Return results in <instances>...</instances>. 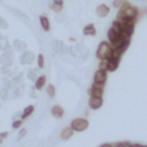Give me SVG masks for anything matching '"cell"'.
Masks as SVG:
<instances>
[{
	"label": "cell",
	"instance_id": "7c38bea8",
	"mask_svg": "<svg viewBox=\"0 0 147 147\" xmlns=\"http://www.w3.org/2000/svg\"><path fill=\"white\" fill-rule=\"evenodd\" d=\"M45 84H46V76H45V75H41V76H39V77L37 78L34 86H36L37 90H41V88L45 86Z\"/></svg>",
	"mask_w": 147,
	"mask_h": 147
},
{
	"label": "cell",
	"instance_id": "5bb4252c",
	"mask_svg": "<svg viewBox=\"0 0 147 147\" xmlns=\"http://www.w3.org/2000/svg\"><path fill=\"white\" fill-rule=\"evenodd\" d=\"M33 110H34V107H33L32 105L25 107L24 110H23V113H22V115H21V118H22V119H25L26 117H29V116L33 113Z\"/></svg>",
	"mask_w": 147,
	"mask_h": 147
},
{
	"label": "cell",
	"instance_id": "3957f363",
	"mask_svg": "<svg viewBox=\"0 0 147 147\" xmlns=\"http://www.w3.org/2000/svg\"><path fill=\"white\" fill-rule=\"evenodd\" d=\"M88 125H90L88 121H87L86 118H83V117L75 118V119L71 122V124H70V126L74 129V131H77V132H83V131H85V130L88 127Z\"/></svg>",
	"mask_w": 147,
	"mask_h": 147
},
{
	"label": "cell",
	"instance_id": "4fadbf2b",
	"mask_svg": "<svg viewBox=\"0 0 147 147\" xmlns=\"http://www.w3.org/2000/svg\"><path fill=\"white\" fill-rule=\"evenodd\" d=\"M33 59H34L33 53L28 52V53H25V54H23V55H22L21 61H22V63H31V62L33 61Z\"/></svg>",
	"mask_w": 147,
	"mask_h": 147
},
{
	"label": "cell",
	"instance_id": "9c48e42d",
	"mask_svg": "<svg viewBox=\"0 0 147 147\" xmlns=\"http://www.w3.org/2000/svg\"><path fill=\"white\" fill-rule=\"evenodd\" d=\"M72 134H74V129H72L71 126H67V127H64V129L61 131V138H62L63 140L70 139V138L72 137Z\"/></svg>",
	"mask_w": 147,
	"mask_h": 147
},
{
	"label": "cell",
	"instance_id": "4316f807",
	"mask_svg": "<svg viewBox=\"0 0 147 147\" xmlns=\"http://www.w3.org/2000/svg\"><path fill=\"white\" fill-rule=\"evenodd\" d=\"M144 145H141V144H131V146L130 147H142Z\"/></svg>",
	"mask_w": 147,
	"mask_h": 147
},
{
	"label": "cell",
	"instance_id": "7a4b0ae2",
	"mask_svg": "<svg viewBox=\"0 0 147 147\" xmlns=\"http://www.w3.org/2000/svg\"><path fill=\"white\" fill-rule=\"evenodd\" d=\"M111 52H113V47L110 45V42L108 41H101L98 49H96V57L99 60L102 59H110L111 56Z\"/></svg>",
	"mask_w": 147,
	"mask_h": 147
},
{
	"label": "cell",
	"instance_id": "277c9868",
	"mask_svg": "<svg viewBox=\"0 0 147 147\" xmlns=\"http://www.w3.org/2000/svg\"><path fill=\"white\" fill-rule=\"evenodd\" d=\"M103 87L105 84H100V83H93L91 88L88 90V93L91 96H98V98H102L103 95Z\"/></svg>",
	"mask_w": 147,
	"mask_h": 147
},
{
	"label": "cell",
	"instance_id": "ba28073f",
	"mask_svg": "<svg viewBox=\"0 0 147 147\" xmlns=\"http://www.w3.org/2000/svg\"><path fill=\"white\" fill-rule=\"evenodd\" d=\"M51 113L52 115L55 117V118H62L63 117V114H64V110L61 106H53L52 109H51Z\"/></svg>",
	"mask_w": 147,
	"mask_h": 147
},
{
	"label": "cell",
	"instance_id": "8fae6325",
	"mask_svg": "<svg viewBox=\"0 0 147 147\" xmlns=\"http://www.w3.org/2000/svg\"><path fill=\"white\" fill-rule=\"evenodd\" d=\"M83 33L85 34V36H94L95 33H96V30H95V26H94V24H87L84 29H83Z\"/></svg>",
	"mask_w": 147,
	"mask_h": 147
},
{
	"label": "cell",
	"instance_id": "d4e9b609",
	"mask_svg": "<svg viewBox=\"0 0 147 147\" xmlns=\"http://www.w3.org/2000/svg\"><path fill=\"white\" fill-rule=\"evenodd\" d=\"M0 26H2V28H6V26H7V23H6L1 17H0Z\"/></svg>",
	"mask_w": 147,
	"mask_h": 147
},
{
	"label": "cell",
	"instance_id": "9a60e30c",
	"mask_svg": "<svg viewBox=\"0 0 147 147\" xmlns=\"http://www.w3.org/2000/svg\"><path fill=\"white\" fill-rule=\"evenodd\" d=\"M118 64H119V62H118V61H115V60L109 59V60H108L107 71H115V70L118 68Z\"/></svg>",
	"mask_w": 147,
	"mask_h": 147
},
{
	"label": "cell",
	"instance_id": "8992f818",
	"mask_svg": "<svg viewBox=\"0 0 147 147\" xmlns=\"http://www.w3.org/2000/svg\"><path fill=\"white\" fill-rule=\"evenodd\" d=\"M103 105V100L102 98H98V96H91L90 101H88V106L91 107V109L96 110L99 108H101Z\"/></svg>",
	"mask_w": 147,
	"mask_h": 147
},
{
	"label": "cell",
	"instance_id": "e0dca14e",
	"mask_svg": "<svg viewBox=\"0 0 147 147\" xmlns=\"http://www.w3.org/2000/svg\"><path fill=\"white\" fill-rule=\"evenodd\" d=\"M46 92H47V94H48L49 98H54L55 96V87H54V85L49 84L47 86V88H46Z\"/></svg>",
	"mask_w": 147,
	"mask_h": 147
},
{
	"label": "cell",
	"instance_id": "44dd1931",
	"mask_svg": "<svg viewBox=\"0 0 147 147\" xmlns=\"http://www.w3.org/2000/svg\"><path fill=\"white\" fill-rule=\"evenodd\" d=\"M107 67H108V59H102V60H100L99 69H102V70H106V71H107Z\"/></svg>",
	"mask_w": 147,
	"mask_h": 147
},
{
	"label": "cell",
	"instance_id": "52a82bcc",
	"mask_svg": "<svg viewBox=\"0 0 147 147\" xmlns=\"http://www.w3.org/2000/svg\"><path fill=\"white\" fill-rule=\"evenodd\" d=\"M96 14H98V16H100V17H106V16L109 14V7H108L107 5H105V3L99 5V6L96 7Z\"/></svg>",
	"mask_w": 147,
	"mask_h": 147
},
{
	"label": "cell",
	"instance_id": "d6986e66",
	"mask_svg": "<svg viewBox=\"0 0 147 147\" xmlns=\"http://www.w3.org/2000/svg\"><path fill=\"white\" fill-rule=\"evenodd\" d=\"M52 9L55 11V13H60L62 9H63V3H57V2H53L52 3Z\"/></svg>",
	"mask_w": 147,
	"mask_h": 147
},
{
	"label": "cell",
	"instance_id": "30bf717a",
	"mask_svg": "<svg viewBox=\"0 0 147 147\" xmlns=\"http://www.w3.org/2000/svg\"><path fill=\"white\" fill-rule=\"evenodd\" d=\"M39 21H40V25L45 31H49L51 30V23L49 20L45 16V15H40L39 16Z\"/></svg>",
	"mask_w": 147,
	"mask_h": 147
},
{
	"label": "cell",
	"instance_id": "2e32d148",
	"mask_svg": "<svg viewBox=\"0 0 147 147\" xmlns=\"http://www.w3.org/2000/svg\"><path fill=\"white\" fill-rule=\"evenodd\" d=\"M111 28L117 32V33H122V23L119 22V21H114L113 22V25H111Z\"/></svg>",
	"mask_w": 147,
	"mask_h": 147
},
{
	"label": "cell",
	"instance_id": "7402d4cb",
	"mask_svg": "<svg viewBox=\"0 0 147 147\" xmlns=\"http://www.w3.org/2000/svg\"><path fill=\"white\" fill-rule=\"evenodd\" d=\"M22 123H23V119H22V118H21V119H16V121L13 122L11 126H13V129H20L21 125H22Z\"/></svg>",
	"mask_w": 147,
	"mask_h": 147
},
{
	"label": "cell",
	"instance_id": "f1b7e54d",
	"mask_svg": "<svg viewBox=\"0 0 147 147\" xmlns=\"http://www.w3.org/2000/svg\"><path fill=\"white\" fill-rule=\"evenodd\" d=\"M2 140H3V139H2V138H0V144H2Z\"/></svg>",
	"mask_w": 147,
	"mask_h": 147
},
{
	"label": "cell",
	"instance_id": "cb8c5ba5",
	"mask_svg": "<svg viewBox=\"0 0 147 147\" xmlns=\"http://www.w3.org/2000/svg\"><path fill=\"white\" fill-rule=\"evenodd\" d=\"M26 134V130L25 129H22L21 131H20V133H18V138H22V137H24Z\"/></svg>",
	"mask_w": 147,
	"mask_h": 147
},
{
	"label": "cell",
	"instance_id": "484cf974",
	"mask_svg": "<svg viewBox=\"0 0 147 147\" xmlns=\"http://www.w3.org/2000/svg\"><path fill=\"white\" fill-rule=\"evenodd\" d=\"M7 137H8V132H1V133H0V138L5 139V138H7Z\"/></svg>",
	"mask_w": 147,
	"mask_h": 147
},
{
	"label": "cell",
	"instance_id": "603a6c76",
	"mask_svg": "<svg viewBox=\"0 0 147 147\" xmlns=\"http://www.w3.org/2000/svg\"><path fill=\"white\" fill-rule=\"evenodd\" d=\"M113 5H114V7H116V8H119V7L123 5V0H114Z\"/></svg>",
	"mask_w": 147,
	"mask_h": 147
},
{
	"label": "cell",
	"instance_id": "5b68a950",
	"mask_svg": "<svg viewBox=\"0 0 147 147\" xmlns=\"http://www.w3.org/2000/svg\"><path fill=\"white\" fill-rule=\"evenodd\" d=\"M94 83H100V84H106L107 80V71L99 69L96 70V72L94 74V78H93Z\"/></svg>",
	"mask_w": 147,
	"mask_h": 147
},
{
	"label": "cell",
	"instance_id": "f546056e",
	"mask_svg": "<svg viewBox=\"0 0 147 147\" xmlns=\"http://www.w3.org/2000/svg\"><path fill=\"white\" fill-rule=\"evenodd\" d=\"M142 147H147V145H146V146H142Z\"/></svg>",
	"mask_w": 147,
	"mask_h": 147
},
{
	"label": "cell",
	"instance_id": "6da1fadb",
	"mask_svg": "<svg viewBox=\"0 0 147 147\" xmlns=\"http://www.w3.org/2000/svg\"><path fill=\"white\" fill-rule=\"evenodd\" d=\"M119 11L117 13V21L122 20V18H131V20H136L138 17V8L132 6L129 1H123V5L118 8Z\"/></svg>",
	"mask_w": 147,
	"mask_h": 147
},
{
	"label": "cell",
	"instance_id": "ffe728a7",
	"mask_svg": "<svg viewBox=\"0 0 147 147\" xmlns=\"http://www.w3.org/2000/svg\"><path fill=\"white\" fill-rule=\"evenodd\" d=\"M37 64H38V67H39L40 69L44 68V65H45V60H44V55H42V54H39V55H38V57H37Z\"/></svg>",
	"mask_w": 147,
	"mask_h": 147
},
{
	"label": "cell",
	"instance_id": "83f0119b",
	"mask_svg": "<svg viewBox=\"0 0 147 147\" xmlns=\"http://www.w3.org/2000/svg\"><path fill=\"white\" fill-rule=\"evenodd\" d=\"M99 147H110V144H107V142H106V144H102V145L99 146Z\"/></svg>",
	"mask_w": 147,
	"mask_h": 147
},
{
	"label": "cell",
	"instance_id": "ac0fdd59",
	"mask_svg": "<svg viewBox=\"0 0 147 147\" xmlns=\"http://www.w3.org/2000/svg\"><path fill=\"white\" fill-rule=\"evenodd\" d=\"M130 146H131V142H129V141H122V142L110 144V147H130Z\"/></svg>",
	"mask_w": 147,
	"mask_h": 147
}]
</instances>
